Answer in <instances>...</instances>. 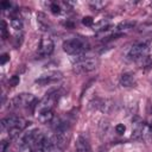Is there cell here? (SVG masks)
I'll list each match as a JSON object with an SVG mask.
<instances>
[{
  "instance_id": "6da1fadb",
  "label": "cell",
  "mask_w": 152,
  "mask_h": 152,
  "mask_svg": "<svg viewBox=\"0 0 152 152\" xmlns=\"http://www.w3.org/2000/svg\"><path fill=\"white\" fill-rule=\"evenodd\" d=\"M90 48L89 42L83 37H74L71 39H66L63 43V50L68 55L81 56Z\"/></svg>"
},
{
  "instance_id": "277c9868",
  "label": "cell",
  "mask_w": 152,
  "mask_h": 152,
  "mask_svg": "<svg viewBox=\"0 0 152 152\" xmlns=\"http://www.w3.org/2000/svg\"><path fill=\"white\" fill-rule=\"evenodd\" d=\"M27 121L24 118L17 116V115H12L8 118H5L1 120V127L2 129H12V128H19L21 131H24L27 127Z\"/></svg>"
},
{
  "instance_id": "ffe728a7",
  "label": "cell",
  "mask_w": 152,
  "mask_h": 152,
  "mask_svg": "<svg viewBox=\"0 0 152 152\" xmlns=\"http://www.w3.org/2000/svg\"><path fill=\"white\" fill-rule=\"evenodd\" d=\"M125 131H126V126H125L124 124H118V125L115 126V132H116L118 134H124Z\"/></svg>"
},
{
  "instance_id": "7402d4cb",
  "label": "cell",
  "mask_w": 152,
  "mask_h": 152,
  "mask_svg": "<svg viewBox=\"0 0 152 152\" xmlns=\"http://www.w3.org/2000/svg\"><path fill=\"white\" fill-rule=\"evenodd\" d=\"M7 146H8V142L6 140H2V142H1V152H6Z\"/></svg>"
},
{
  "instance_id": "4fadbf2b",
  "label": "cell",
  "mask_w": 152,
  "mask_h": 152,
  "mask_svg": "<svg viewBox=\"0 0 152 152\" xmlns=\"http://www.w3.org/2000/svg\"><path fill=\"white\" fill-rule=\"evenodd\" d=\"M11 26L12 28H14L15 31H21L23 30V21L19 18H13L11 20Z\"/></svg>"
},
{
  "instance_id": "9a60e30c",
  "label": "cell",
  "mask_w": 152,
  "mask_h": 152,
  "mask_svg": "<svg viewBox=\"0 0 152 152\" xmlns=\"http://www.w3.org/2000/svg\"><path fill=\"white\" fill-rule=\"evenodd\" d=\"M134 26V23H121L116 26V31H119V33H121V31L124 30H129Z\"/></svg>"
},
{
  "instance_id": "7a4b0ae2",
  "label": "cell",
  "mask_w": 152,
  "mask_h": 152,
  "mask_svg": "<svg viewBox=\"0 0 152 152\" xmlns=\"http://www.w3.org/2000/svg\"><path fill=\"white\" fill-rule=\"evenodd\" d=\"M37 103V100L34 99V96L32 94L28 93H21L17 96H14L12 100H10L8 102V108L13 109V108H21V107H32V109H36L34 104Z\"/></svg>"
},
{
  "instance_id": "2e32d148",
  "label": "cell",
  "mask_w": 152,
  "mask_h": 152,
  "mask_svg": "<svg viewBox=\"0 0 152 152\" xmlns=\"http://www.w3.org/2000/svg\"><path fill=\"white\" fill-rule=\"evenodd\" d=\"M19 82H20L19 76H18V75H14V76H12V77L8 80V86H10V87H15V86L19 84Z\"/></svg>"
},
{
  "instance_id": "3957f363",
  "label": "cell",
  "mask_w": 152,
  "mask_h": 152,
  "mask_svg": "<svg viewBox=\"0 0 152 152\" xmlns=\"http://www.w3.org/2000/svg\"><path fill=\"white\" fill-rule=\"evenodd\" d=\"M97 65H99V59L96 57H87V58L83 57L76 61V63H74L72 70L76 74H86L96 69Z\"/></svg>"
},
{
  "instance_id": "8992f818",
  "label": "cell",
  "mask_w": 152,
  "mask_h": 152,
  "mask_svg": "<svg viewBox=\"0 0 152 152\" xmlns=\"http://www.w3.org/2000/svg\"><path fill=\"white\" fill-rule=\"evenodd\" d=\"M61 78H62V72H59V71H49V72H46V74L40 75V76L36 80V83L45 86V84L56 82V81H58V80H61Z\"/></svg>"
},
{
  "instance_id": "ba28073f",
  "label": "cell",
  "mask_w": 152,
  "mask_h": 152,
  "mask_svg": "<svg viewBox=\"0 0 152 152\" xmlns=\"http://www.w3.org/2000/svg\"><path fill=\"white\" fill-rule=\"evenodd\" d=\"M120 84L125 88H129V87H134L135 84V77L132 72H124L120 76Z\"/></svg>"
},
{
  "instance_id": "ac0fdd59",
  "label": "cell",
  "mask_w": 152,
  "mask_h": 152,
  "mask_svg": "<svg viewBox=\"0 0 152 152\" xmlns=\"http://www.w3.org/2000/svg\"><path fill=\"white\" fill-rule=\"evenodd\" d=\"M50 10H51V12H52L53 14H59V13H61V6H59L57 2H52V4L50 5Z\"/></svg>"
},
{
  "instance_id": "5bb4252c",
  "label": "cell",
  "mask_w": 152,
  "mask_h": 152,
  "mask_svg": "<svg viewBox=\"0 0 152 152\" xmlns=\"http://www.w3.org/2000/svg\"><path fill=\"white\" fill-rule=\"evenodd\" d=\"M90 7L94 10V11H99V10H102L104 6H106V2L103 1H99V0H95V1H90Z\"/></svg>"
},
{
  "instance_id": "cb8c5ba5",
  "label": "cell",
  "mask_w": 152,
  "mask_h": 152,
  "mask_svg": "<svg viewBox=\"0 0 152 152\" xmlns=\"http://www.w3.org/2000/svg\"><path fill=\"white\" fill-rule=\"evenodd\" d=\"M147 124L152 127V112H151V113H150V115H148V122H147Z\"/></svg>"
},
{
  "instance_id": "7c38bea8",
  "label": "cell",
  "mask_w": 152,
  "mask_h": 152,
  "mask_svg": "<svg viewBox=\"0 0 152 152\" xmlns=\"http://www.w3.org/2000/svg\"><path fill=\"white\" fill-rule=\"evenodd\" d=\"M37 23H38L39 27H40L43 31H45V30L49 28V23H48L46 17H45L44 13H38V14H37Z\"/></svg>"
},
{
  "instance_id": "e0dca14e",
  "label": "cell",
  "mask_w": 152,
  "mask_h": 152,
  "mask_svg": "<svg viewBox=\"0 0 152 152\" xmlns=\"http://www.w3.org/2000/svg\"><path fill=\"white\" fill-rule=\"evenodd\" d=\"M1 36L2 39H7L8 38V33H7V25L5 23V20L1 21Z\"/></svg>"
},
{
  "instance_id": "5b68a950",
  "label": "cell",
  "mask_w": 152,
  "mask_h": 152,
  "mask_svg": "<svg viewBox=\"0 0 152 152\" xmlns=\"http://www.w3.org/2000/svg\"><path fill=\"white\" fill-rule=\"evenodd\" d=\"M147 50L148 49H147V45L146 44H137V45H133L129 49L127 56H128L129 59L137 61V59H140V58L145 57L146 53H147Z\"/></svg>"
},
{
  "instance_id": "d6986e66",
  "label": "cell",
  "mask_w": 152,
  "mask_h": 152,
  "mask_svg": "<svg viewBox=\"0 0 152 152\" xmlns=\"http://www.w3.org/2000/svg\"><path fill=\"white\" fill-rule=\"evenodd\" d=\"M82 24H83L84 26H93V24H94V19H93L91 17H83V19H82Z\"/></svg>"
},
{
  "instance_id": "8fae6325",
  "label": "cell",
  "mask_w": 152,
  "mask_h": 152,
  "mask_svg": "<svg viewBox=\"0 0 152 152\" xmlns=\"http://www.w3.org/2000/svg\"><path fill=\"white\" fill-rule=\"evenodd\" d=\"M142 129H144V122L135 121L132 131V138L133 139H140L142 138Z\"/></svg>"
},
{
  "instance_id": "52a82bcc",
  "label": "cell",
  "mask_w": 152,
  "mask_h": 152,
  "mask_svg": "<svg viewBox=\"0 0 152 152\" xmlns=\"http://www.w3.org/2000/svg\"><path fill=\"white\" fill-rule=\"evenodd\" d=\"M53 48H55V45H53L52 39H50V38H43L40 40V44H39V53L42 56H48V55L52 53Z\"/></svg>"
},
{
  "instance_id": "30bf717a",
  "label": "cell",
  "mask_w": 152,
  "mask_h": 152,
  "mask_svg": "<svg viewBox=\"0 0 152 152\" xmlns=\"http://www.w3.org/2000/svg\"><path fill=\"white\" fill-rule=\"evenodd\" d=\"M37 118L40 124H49L53 119V113H52V110H44V112L38 113Z\"/></svg>"
},
{
  "instance_id": "603a6c76",
  "label": "cell",
  "mask_w": 152,
  "mask_h": 152,
  "mask_svg": "<svg viewBox=\"0 0 152 152\" xmlns=\"http://www.w3.org/2000/svg\"><path fill=\"white\" fill-rule=\"evenodd\" d=\"M1 6L4 7V10H10V8H11V4L7 2V1H2V2H1Z\"/></svg>"
},
{
  "instance_id": "9c48e42d",
  "label": "cell",
  "mask_w": 152,
  "mask_h": 152,
  "mask_svg": "<svg viewBox=\"0 0 152 152\" xmlns=\"http://www.w3.org/2000/svg\"><path fill=\"white\" fill-rule=\"evenodd\" d=\"M76 152H90V144L89 140L86 139L84 137H80L76 141V146H75Z\"/></svg>"
},
{
  "instance_id": "44dd1931",
  "label": "cell",
  "mask_w": 152,
  "mask_h": 152,
  "mask_svg": "<svg viewBox=\"0 0 152 152\" xmlns=\"http://www.w3.org/2000/svg\"><path fill=\"white\" fill-rule=\"evenodd\" d=\"M7 61H10V55H8V53H4V55L1 56V58H0V63H1V65H4Z\"/></svg>"
}]
</instances>
